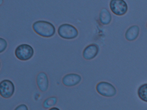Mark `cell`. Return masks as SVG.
I'll return each mask as SVG.
<instances>
[{
	"label": "cell",
	"instance_id": "6da1fadb",
	"mask_svg": "<svg viewBox=\"0 0 147 110\" xmlns=\"http://www.w3.org/2000/svg\"><path fill=\"white\" fill-rule=\"evenodd\" d=\"M33 29L36 34L43 38H51L56 33L55 26L48 21L38 20L33 24Z\"/></svg>",
	"mask_w": 147,
	"mask_h": 110
},
{
	"label": "cell",
	"instance_id": "7a4b0ae2",
	"mask_svg": "<svg viewBox=\"0 0 147 110\" xmlns=\"http://www.w3.org/2000/svg\"><path fill=\"white\" fill-rule=\"evenodd\" d=\"M34 50L28 44H21L17 46L15 50V55L17 59L22 61H26L33 58Z\"/></svg>",
	"mask_w": 147,
	"mask_h": 110
},
{
	"label": "cell",
	"instance_id": "3957f363",
	"mask_svg": "<svg viewBox=\"0 0 147 110\" xmlns=\"http://www.w3.org/2000/svg\"><path fill=\"white\" fill-rule=\"evenodd\" d=\"M58 34L63 39L71 40L77 38L79 36V31L73 25L64 23L58 27Z\"/></svg>",
	"mask_w": 147,
	"mask_h": 110
},
{
	"label": "cell",
	"instance_id": "277c9868",
	"mask_svg": "<svg viewBox=\"0 0 147 110\" xmlns=\"http://www.w3.org/2000/svg\"><path fill=\"white\" fill-rule=\"evenodd\" d=\"M96 89L99 94L105 97H113L117 93L115 87L107 81L98 82L96 85Z\"/></svg>",
	"mask_w": 147,
	"mask_h": 110
},
{
	"label": "cell",
	"instance_id": "5b68a950",
	"mask_svg": "<svg viewBox=\"0 0 147 110\" xmlns=\"http://www.w3.org/2000/svg\"><path fill=\"white\" fill-rule=\"evenodd\" d=\"M110 8L115 15L122 16L126 14L128 10L127 3L125 0H111Z\"/></svg>",
	"mask_w": 147,
	"mask_h": 110
},
{
	"label": "cell",
	"instance_id": "8992f818",
	"mask_svg": "<svg viewBox=\"0 0 147 110\" xmlns=\"http://www.w3.org/2000/svg\"><path fill=\"white\" fill-rule=\"evenodd\" d=\"M15 93V85L10 80H3L0 82V94L4 99L11 98Z\"/></svg>",
	"mask_w": 147,
	"mask_h": 110
},
{
	"label": "cell",
	"instance_id": "52a82bcc",
	"mask_svg": "<svg viewBox=\"0 0 147 110\" xmlns=\"http://www.w3.org/2000/svg\"><path fill=\"white\" fill-rule=\"evenodd\" d=\"M82 81V76L77 73H69L62 78L63 84L67 87H73L79 85Z\"/></svg>",
	"mask_w": 147,
	"mask_h": 110
},
{
	"label": "cell",
	"instance_id": "ba28073f",
	"mask_svg": "<svg viewBox=\"0 0 147 110\" xmlns=\"http://www.w3.org/2000/svg\"><path fill=\"white\" fill-rule=\"evenodd\" d=\"M99 52V47L96 44H91L85 48L83 51V57L86 60H91L95 58Z\"/></svg>",
	"mask_w": 147,
	"mask_h": 110
},
{
	"label": "cell",
	"instance_id": "9c48e42d",
	"mask_svg": "<svg viewBox=\"0 0 147 110\" xmlns=\"http://www.w3.org/2000/svg\"><path fill=\"white\" fill-rule=\"evenodd\" d=\"M36 84L40 91H47L49 87V81L47 75L44 72L38 73L36 76Z\"/></svg>",
	"mask_w": 147,
	"mask_h": 110
},
{
	"label": "cell",
	"instance_id": "30bf717a",
	"mask_svg": "<svg viewBox=\"0 0 147 110\" xmlns=\"http://www.w3.org/2000/svg\"><path fill=\"white\" fill-rule=\"evenodd\" d=\"M140 34V28L137 25H132L126 30L125 33V38L127 40L134 41L137 39Z\"/></svg>",
	"mask_w": 147,
	"mask_h": 110
},
{
	"label": "cell",
	"instance_id": "8fae6325",
	"mask_svg": "<svg viewBox=\"0 0 147 110\" xmlns=\"http://www.w3.org/2000/svg\"><path fill=\"white\" fill-rule=\"evenodd\" d=\"M99 21L103 25H108L112 21V17L111 13L107 10V9L103 8L100 11L99 16Z\"/></svg>",
	"mask_w": 147,
	"mask_h": 110
},
{
	"label": "cell",
	"instance_id": "7c38bea8",
	"mask_svg": "<svg viewBox=\"0 0 147 110\" xmlns=\"http://www.w3.org/2000/svg\"><path fill=\"white\" fill-rule=\"evenodd\" d=\"M138 96L142 101L147 102V83L142 85L137 91Z\"/></svg>",
	"mask_w": 147,
	"mask_h": 110
},
{
	"label": "cell",
	"instance_id": "4fadbf2b",
	"mask_svg": "<svg viewBox=\"0 0 147 110\" xmlns=\"http://www.w3.org/2000/svg\"><path fill=\"white\" fill-rule=\"evenodd\" d=\"M58 99L57 97L52 96V97H50L47 99H46L42 103L43 107L45 109H50L53 107L57 103Z\"/></svg>",
	"mask_w": 147,
	"mask_h": 110
},
{
	"label": "cell",
	"instance_id": "5bb4252c",
	"mask_svg": "<svg viewBox=\"0 0 147 110\" xmlns=\"http://www.w3.org/2000/svg\"><path fill=\"white\" fill-rule=\"evenodd\" d=\"M7 47V41L3 38H0V53H2L5 51Z\"/></svg>",
	"mask_w": 147,
	"mask_h": 110
},
{
	"label": "cell",
	"instance_id": "9a60e30c",
	"mask_svg": "<svg viewBox=\"0 0 147 110\" xmlns=\"http://www.w3.org/2000/svg\"><path fill=\"white\" fill-rule=\"evenodd\" d=\"M14 110H29L27 105L25 104H20L14 109Z\"/></svg>",
	"mask_w": 147,
	"mask_h": 110
},
{
	"label": "cell",
	"instance_id": "2e32d148",
	"mask_svg": "<svg viewBox=\"0 0 147 110\" xmlns=\"http://www.w3.org/2000/svg\"><path fill=\"white\" fill-rule=\"evenodd\" d=\"M48 110H61L60 109H59L58 108H57V107H52V108H50V109H49Z\"/></svg>",
	"mask_w": 147,
	"mask_h": 110
},
{
	"label": "cell",
	"instance_id": "e0dca14e",
	"mask_svg": "<svg viewBox=\"0 0 147 110\" xmlns=\"http://www.w3.org/2000/svg\"><path fill=\"white\" fill-rule=\"evenodd\" d=\"M3 0H1V4H2V3H3Z\"/></svg>",
	"mask_w": 147,
	"mask_h": 110
},
{
	"label": "cell",
	"instance_id": "ac0fdd59",
	"mask_svg": "<svg viewBox=\"0 0 147 110\" xmlns=\"http://www.w3.org/2000/svg\"><path fill=\"white\" fill-rule=\"evenodd\" d=\"M146 28H147V22H146Z\"/></svg>",
	"mask_w": 147,
	"mask_h": 110
}]
</instances>
